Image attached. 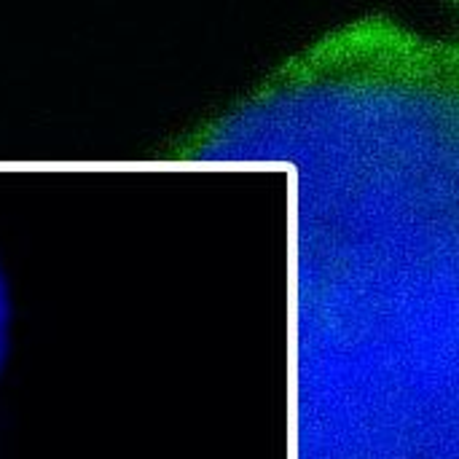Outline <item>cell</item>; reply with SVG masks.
<instances>
[{"mask_svg": "<svg viewBox=\"0 0 459 459\" xmlns=\"http://www.w3.org/2000/svg\"><path fill=\"white\" fill-rule=\"evenodd\" d=\"M193 151L279 164L298 188L306 425L441 422L459 443V43L360 19L282 62ZM355 427V432L360 430ZM333 427V430H336ZM376 432V430H373ZM373 438V435H371ZM368 438V441H371ZM403 448V459H406Z\"/></svg>", "mask_w": 459, "mask_h": 459, "instance_id": "1", "label": "cell"}, {"mask_svg": "<svg viewBox=\"0 0 459 459\" xmlns=\"http://www.w3.org/2000/svg\"><path fill=\"white\" fill-rule=\"evenodd\" d=\"M8 344H11V293H8L6 274L0 269V368L6 363Z\"/></svg>", "mask_w": 459, "mask_h": 459, "instance_id": "2", "label": "cell"}, {"mask_svg": "<svg viewBox=\"0 0 459 459\" xmlns=\"http://www.w3.org/2000/svg\"><path fill=\"white\" fill-rule=\"evenodd\" d=\"M451 3H454V6H457V8H459V0H451Z\"/></svg>", "mask_w": 459, "mask_h": 459, "instance_id": "3", "label": "cell"}]
</instances>
